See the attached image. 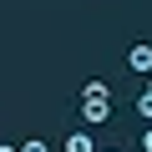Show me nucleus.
<instances>
[{"mask_svg":"<svg viewBox=\"0 0 152 152\" xmlns=\"http://www.w3.org/2000/svg\"><path fill=\"white\" fill-rule=\"evenodd\" d=\"M142 96H152V76H147V86H142Z\"/></svg>","mask_w":152,"mask_h":152,"instance_id":"obj_7","label":"nucleus"},{"mask_svg":"<svg viewBox=\"0 0 152 152\" xmlns=\"http://www.w3.org/2000/svg\"><path fill=\"white\" fill-rule=\"evenodd\" d=\"M81 102H112V86L107 81H86L81 86Z\"/></svg>","mask_w":152,"mask_h":152,"instance_id":"obj_4","label":"nucleus"},{"mask_svg":"<svg viewBox=\"0 0 152 152\" xmlns=\"http://www.w3.org/2000/svg\"><path fill=\"white\" fill-rule=\"evenodd\" d=\"M66 152H96V142H91V132H71L66 142H61Z\"/></svg>","mask_w":152,"mask_h":152,"instance_id":"obj_3","label":"nucleus"},{"mask_svg":"<svg viewBox=\"0 0 152 152\" xmlns=\"http://www.w3.org/2000/svg\"><path fill=\"white\" fill-rule=\"evenodd\" d=\"M0 152H15V147H10V142H0Z\"/></svg>","mask_w":152,"mask_h":152,"instance_id":"obj_8","label":"nucleus"},{"mask_svg":"<svg viewBox=\"0 0 152 152\" xmlns=\"http://www.w3.org/2000/svg\"><path fill=\"white\" fill-rule=\"evenodd\" d=\"M15 152H46V142H36V137H31V142H20Z\"/></svg>","mask_w":152,"mask_h":152,"instance_id":"obj_5","label":"nucleus"},{"mask_svg":"<svg viewBox=\"0 0 152 152\" xmlns=\"http://www.w3.org/2000/svg\"><path fill=\"white\" fill-rule=\"evenodd\" d=\"M81 117L91 127H102V122H112V102H81Z\"/></svg>","mask_w":152,"mask_h":152,"instance_id":"obj_2","label":"nucleus"},{"mask_svg":"<svg viewBox=\"0 0 152 152\" xmlns=\"http://www.w3.org/2000/svg\"><path fill=\"white\" fill-rule=\"evenodd\" d=\"M142 152H152V127H147V132H142Z\"/></svg>","mask_w":152,"mask_h":152,"instance_id":"obj_6","label":"nucleus"},{"mask_svg":"<svg viewBox=\"0 0 152 152\" xmlns=\"http://www.w3.org/2000/svg\"><path fill=\"white\" fill-rule=\"evenodd\" d=\"M127 66H132L137 76H152V46H147V41L132 46V51H127Z\"/></svg>","mask_w":152,"mask_h":152,"instance_id":"obj_1","label":"nucleus"}]
</instances>
